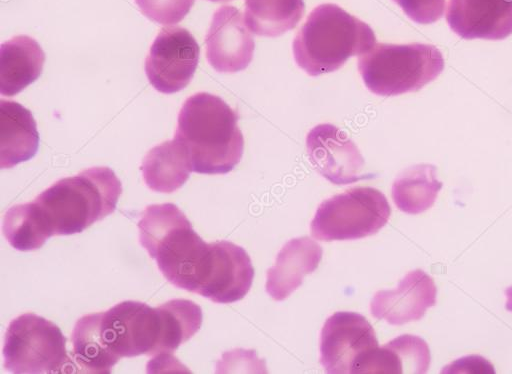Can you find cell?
Segmentation results:
<instances>
[{"label": "cell", "mask_w": 512, "mask_h": 374, "mask_svg": "<svg viewBox=\"0 0 512 374\" xmlns=\"http://www.w3.org/2000/svg\"><path fill=\"white\" fill-rule=\"evenodd\" d=\"M101 312L82 316L72 332L73 356L83 372L108 374L118 362L100 334Z\"/></svg>", "instance_id": "cell-23"}, {"label": "cell", "mask_w": 512, "mask_h": 374, "mask_svg": "<svg viewBox=\"0 0 512 374\" xmlns=\"http://www.w3.org/2000/svg\"><path fill=\"white\" fill-rule=\"evenodd\" d=\"M437 288L431 276L421 269L407 273L394 290H381L370 302L373 317L391 325L420 320L436 304Z\"/></svg>", "instance_id": "cell-14"}, {"label": "cell", "mask_w": 512, "mask_h": 374, "mask_svg": "<svg viewBox=\"0 0 512 374\" xmlns=\"http://www.w3.org/2000/svg\"><path fill=\"white\" fill-rule=\"evenodd\" d=\"M446 21L461 38L502 40L512 34V0H449Z\"/></svg>", "instance_id": "cell-15"}, {"label": "cell", "mask_w": 512, "mask_h": 374, "mask_svg": "<svg viewBox=\"0 0 512 374\" xmlns=\"http://www.w3.org/2000/svg\"><path fill=\"white\" fill-rule=\"evenodd\" d=\"M494 373L493 365L477 355L457 359L445 366L442 373Z\"/></svg>", "instance_id": "cell-28"}, {"label": "cell", "mask_w": 512, "mask_h": 374, "mask_svg": "<svg viewBox=\"0 0 512 374\" xmlns=\"http://www.w3.org/2000/svg\"><path fill=\"white\" fill-rule=\"evenodd\" d=\"M427 343L414 335H401L362 355L351 373H426L430 365Z\"/></svg>", "instance_id": "cell-17"}, {"label": "cell", "mask_w": 512, "mask_h": 374, "mask_svg": "<svg viewBox=\"0 0 512 374\" xmlns=\"http://www.w3.org/2000/svg\"><path fill=\"white\" fill-rule=\"evenodd\" d=\"M209 1H213V2H226V1H230V0H209Z\"/></svg>", "instance_id": "cell-30"}, {"label": "cell", "mask_w": 512, "mask_h": 374, "mask_svg": "<svg viewBox=\"0 0 512 374\" xmlns=\"http://www.w3.org/2000/svg\"><path fill=\"white\" fill-rule=\"evenodd\" d=\"M322 253L321 246L307 236L286 242L267 271L266 292L276 301L286 299L302 284L305 275L316 270Z\"/></svg>", "instance_id": "cell-16"}, {"label": "cell", "mask_w": 512, "mask_h": 374, "mask_svg": "<svg viewBox=\"0 0 512 374\" xmlns=\"http://www.w3.org/2000/svg\"><path fill=\"white\" fill-rule=\"evenodd\" d=\"M442 185L434 165L418 164L407 168L395 179L391 195L400 211L415 215L433 206Z\"/></svg>", "instance_id": "cell-21"}, {"label": "cell", "mask_w": 512, "mask_h": 374, "mask_svg": "<svg viewBox=\"0 0 512 374\" xmlns=\"http://www.w3.org/2000/svg\"><path fill=\"white\" fill-rule=\"evenodd\" d=\"M2 231L8 243L18 251L39 249L52 236L34 202L8 209Z\"/></svg>", "instance_id": "cell-25"}, {"label": "cell", "mask_w": 512, "mask_h": 374, "mask_svg": "<svg viewBox=\"0 0 512 374\" xmlns=\"http://www.w3.org/2000/svg\"><path fill=\"white\" fill-rule=\"evenodd\" d=\"M205 43L206 58L218 72L244 70L253 59L254 37L234 6L223 5L215 11Z\"/></svg>", "instance_id": "cell-12"}, {"label": "cell", "mask_w": 512, "mask_h": 374, "mask_svg": "<svg viewBox=\"0 0 512 374\" xmlns=\"http://www.w3.org/2000/svg\"><path fill=\"white\" fill-rule=\"evenodd\" d=\"M443 69L440 50L423 43H375L358 59V70L365 86L379 96L418 91L435 80Z\"/></svg>", "instance_id": "cell-5"}, {"label": "cell", "mask_w": 512, "mask_h": 374, "mask_svg": "<svg viewBox=\"0 0 512 374\" xmlns=\"http://www.w3.org/2000/svg\"><path fill=\"white\" fill-rule=\"evenodd\" d=\"M506 304L505 307L508 311L512 312V286L505 290Z\"/></svg>", "instance_id": "cell-29"}, {"label": "cell", "mask_w": 512, "mask_h": 374, "mask_svg": "<svg viewBox=\"0 0 512 374\" xmlns=\"http://www.w3.org/2000/svg\"><path fill=\"white\" fill-rule=\"evenodd\" d=\"M162 318V334L157 356L172 354L194 336L202 324V310L191 300L172 299L158 306Z\"/></svg>", "instance_id": "cell-24"}, {"label": "cell", "mask_w": 512, "mask_h": 374, "mask_svg": "<svg viewBox=\"0 0 512 374\" xmlns=\"http://www.w3.org/2000/svg\"><path fill=\"white\" fill-rule=\"evenodd\" d=\"M174 139L183 148L191 171L200 174H226L243 155L238 114L222 98L207 92L186 99Z\"/></svg>", "instance_id": "cell-2"}, {"label": "cell", "mask_w": 512, "mask_h": 374, "mask_svg": "<svg viewBox=\"0 0 512 374\" xmlns=\"http://www.w3.org/2000/svg\"><path fill=\"white\" fill-rule=\"evenodd\" d=\"M212 263L198 294L212 302L229 304L248 293L254 268L247 252L229 241L212 242Z\"/></svg>", "instance_id": "cell-13"}, {"label": "cell", "mask_w": 512, "mask_h": 374, "mask_svg": "<svg viewBox=\"0 0 512 374\" xmlns=\"http://www.w3.org/2000/svg\"><path fill=\"white\" fill-rule=\"evenodd\" d=\"M390 214V205L381 191L354 187L318 206L310 232L321 241L360 239L377 233L387 224Z\"/></svg>", "instance_id": "cell-6"}, {"label": "cell", "mask_w": 512, "mask_h": 374, "mask_svg": "<svg viewBox=\"0 0 512 374\" xmlns=\"http://www.w3.org/2000/svg\"><path fill=\"white\" fill-rule=\"evenodd\" d=\"M199 54V45L187 29L163 27L145 60V73L150 84L164 94L182 90L196 71Z\"/></svg>", "instance_id": "cell-9"}, {"label": "cell", "mask_w": 512, "mask_h": 374, "mask_svg": "<svg viewBox=\"0 0 512 374\" xmlns=\"http://www.w3.org/2000/svg\"><path fill=\"white\" fill-rule=\"evenodd\" d=\"M304 12L303 0H245L243 16L252 33L277 37L295 28Z\"/></svg>", "instance_id": "cell-22"}, {"label": "cell", "mask_w": 512, "mask_h": 374, "mask_svg": "<svg viewBox=\"0 0 512 374\" xmlns=\"http://www.w3.org/2000/svg\"><path fill=\"white\" fill-rule=\"evenodd\" d=\"M3 356L5 369L16 374L63 372L69 360L60 328L34 313H24L10 322Z\"/></svg>", "instance_id": "cell-7"}, {"label": "cell", "mask_w": 512, "mask_h": 374, "mask_svg": "<svg viewBox=\"0 0 512 374\" xmlns=\"http://www.w3.org/2000/svg\"><path fill=\"white\" fill-rule=\"evenodd\" d=\"M306 149L314 169L336 185L371 178L363 174L364 159L356 144L338 127L323 123L306 136Z\"/></svg>", "instance_id": "cell-11"}, {"label": "cell", "mask_w": 512, "mask_h": 374, "mask_svg": "<svg viewBox=\"0 0 512 374\" xmlns=\"http://www.w3.org/2000/svg\"><path fill=\"white\" fill-rule=\"evenodd\" d=\"M320 363L327 373H351L354 363L378 347L375 331L356 312H336L325 321L320 334Z\"/></svg>", "instance_id": "cell-10"}, {"label": "cell", "mask_w": 512, "mask_h": 374, "mask_svg": "<svg viewBox=\"0 0 512 374\" xmlns=\"http://www.w3.org/2000/svg\"><path fill=\"white\" fill-rule=\"evenodd\" d=\"M122 193L108 167H92L58 180L34 199L52 236L80 233L113 213Z\"/></svg>", "instance_id": "cell-3"}, {"label": "cell", "mask_w": 512, "mask_h": 374, "mask_svg": "<svg viewBox=\"0 0 512 374\" xmlns=\"http://www.w3.org/2000/svg\"><path fill=\"white\" fill-rule=\"evenodd\" d=\"M414 22L431 24L444 13L445 0H393Z\"/></svg>", "instance_id": "cell-27"}, {"label": "cell", "mask_w": 512, "mask_h": 374, "mask_svg": "<svg viewBox=\"0 0 512 374\" xmlns=\"http://www.w3.org/2000/svg\"><path fill=\"white\" fill-rule=\"evenodd\" d=\"M45 53L39 43L27 36H15L1 44L0 93L14 96L41 75Z\"/></svg>", "instance_id": "cell-19"}, {"label": "cell", "mask_w": 512, "mask_h": 374, "mask_svg": "<svg viewBox=\"0 0 512 374\" xmlns=\"http://www.w3.org/2000/svg\"><path fill=\"white\" fill-rule=\"evenodd\" d=\"M375 42L374 31L367 23L336 4L324 3L310 12L292 49L296 64L308 75L319 76L338 70Z\"/></svg>", "instance_id": "cell-4"}, {"label": "cell", "mask_w": 512, "mask_h": 374, "mask_svg": "<svg viewBox=\"0 0 512 374\" xmlns=\"http://www.w3.org/2000/svg\"><path fill=\"white\" fill-rule=\"evenodd\" d=\"M39 147V133L30 110L12 100H0V167L30 160Z\"/></svg>", "instance_id": "cell-18"}, {"label": "cell", "mask_w": 512, "mask_h": 374, "mask_svg": "<svg viewBox=\"0 0 512 374\" xmlns=\"http://www.w3.org/2000/svg\"><path fill=\"white\" fill-rule=\"evenodd\" d=\"M138 229L141 246L165 279L198 294L211 266L212 245L194 231L185 214L172 203L149 205Z\"/></svg>", "instance_id": "cell-1"}, {"label": "cell", "mask_w": 512, "mask_h": 374, "mask_svg": "<svg viewBox=\"0 0 512 374\" xmlns=\"http://www.w3.org/2000/svg\"><path fill=\"white\" fill-rule=\"evenodd\" d=\"M194 2L195 0H135L144 16L163 25L180 22Z\"/></svg>", "instance_id": "cell-26"}, {"label": "cell", "mask_w": 512, "mask_h": 374, "mask_svg": "<svg viewBox=\"0 0 512 374\" xmlns=\"http://www.w3.org/2000/svg\"><path fill=\"white\" fill-rule=\"evenodd\" d=\"M100 334L106 348L118 359L156 356L162 334L159 307L133 300L101 312Z\"/></svg>", "instance_id": "cell-8"}, {"label": "cell", "mask_w": 512, "mask_h": 374, "mask_svg": "<svg viewBox=\"0 0 512 374\" xmlns=\"http://www.w3.org/2000/svg\"><path fill=\"white\" fill-rule=\"evenodd\" d=\"M141 171L148 188L155 192L172 193L185 184L191 168L183 148L173 138L147 152Z\"/></svg>", "instance_id": "cell-20"}]
</instances>
